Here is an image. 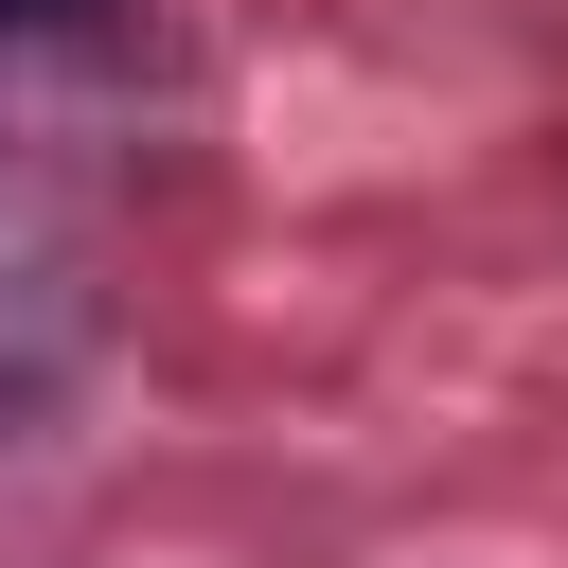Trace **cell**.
Segmentation results:
<instances>
[{
	"instance_id": "2",
	"label": "cell",
	"mask_w": 568,
	"mask_h": 568,
	"mask_svg": "<svg viewBox=\"0 0 568 568\" xmlns=\"http://www.w3.org/2000/svg\"><path fill=\"white\" fill-rule=\"evenodd\" d=\"M0 444H18V390H0Z\"/></svg>"
},
{
	"instance_id": "1",
	"label": "cell",
	"mask_w": 568,
	"mask_h": 568,
	"mask_svg": "<svg viewBox=\"0 0 568 568\" xmlns=\"http://www.w3.org/2000/svg\"><path fill=\"white\" fill-rule=\"evenodd\" d=\"M0 36H89V0H0Z\"/></svg>"
}]
</instances>
